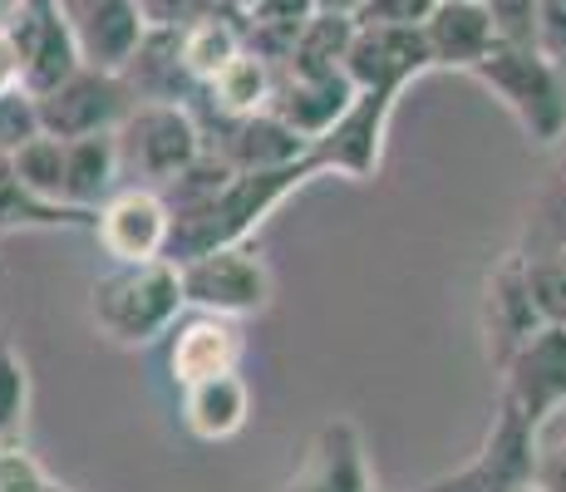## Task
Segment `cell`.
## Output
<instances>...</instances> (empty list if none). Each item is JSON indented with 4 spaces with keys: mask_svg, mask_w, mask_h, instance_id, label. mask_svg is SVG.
<instances>
[{
    "mask_svg": "<svg viewBox=\"0 0 566 492\" xmlns=\"http://www.w3.org/2000/svg\"><path fill=\"white\" fill-rule=\"evenodd\" d=\"M321 178L315 158L306 153L301 163H286V168H266V172H232L207 202L188 207V212L172 217V242H168V261H192L207 257V251L222 247H242L256 237V227L286 202L291 192H301L306 182Z\"/></svg>",
    "mask_w": 566,
    "mask_h": 492,
    "instance_id": "1",
    "label": "cell"
},
{
    "mask_svg": "<svg viewBox=\"0 0 566 492\" xmlns=\"http://www.w3.org/2000/svg\"><path fill=\"white\" fill-rule=\"evenodd\" d=\"M188 315L178 261H138V266H114L90 286V321L104 341L138 349L154 345Z\"/></svg>",
    "mask_w": 566,
    "mask_h": 492,
    "instance_id": "2",
    "label": "cell"
},
{
    "mask_svg": "<svg viewBox=\"0 0 566 492\" xmlns=\"http://www.w3.org/2000/svg\"><path fill=\"white\" fill-rule=\"evenodd\" d=\"M473 80L517 118L527 144H566V64L547 60L537 45H503L497 40V50L478 64Z\"/></svg>",
    "mask_w": 566,
    "mask_h": 492,
    "instance_id": "3",
    "label": "cell"
},
{
    "mask_svg": "<svg viewBox=\"0 0 566 492\" xmlns=\"http://www.w3.org/2000/svg\"><path fill=\"white\" fill-rule=\"evenodd\" d=\"M118 168L124 188H154L163 192L172 178L192 168L207 153L202 124L188 104H138L118 124Z\"/></svg>",
    "mask_w": 566,
    "mask_h": 492,
    "instance_id": "4",
    "label": "cell"
},
{
    "mask_svg": "<svg viewBox=\"0 0 566 492\" xmlns=\"http://www.w3.org/2000/svg\"><path fill=\"white\" fill-rule=\"evenodd\" d=\"M537 463H542V433L513 409L497 399L488 439L453 473L429 478L419 492H527L537 488Z\"/></svg>",
    "mask_w": 566,
    "mask_h": 492,
    "instance_id": "5",
    "label": "cell"
},
{
    "mask_svg": "<svg viewBox=\"0 0 566 492\" xmlns=\"http://www.w3.org/2000/svg\"><path fill=\"white\" fill-rule=\"evenodd\" d=\"M178 271H182L188 311L222 315V321H247V315H261L271 305V271H266V257L252 242L192 257Z\"/></svg>",
    "mask_w": 566,
    "mask_h": 492,
    "instance_id": "6",
    "label": "cell"
},
{
    "mask_svg": "<svg viewBox=\"0 0 566 492\" xmlns=\"http://www.w3.org/2000/svg\"><path fill=\"white\" fill-rule=\"evenodd\" d=\"M40 98V124H45L50 138H94V134H118L128 114L138 108L134 90L124 84V74L114 70H74L64 84H54L50 94H35Z\"/></svg>",
    "mask_w": 566,
    "mask_h": 492,
    "instance_id": "7",
    "label": "cell"
},
{
    "mask_svg": "<svg viewBox=\"0 0 566 492\" xmlns=\"http://www.w3.org/2000/svg\"><path fill=\"white\" fill-rule=\"evenodd\" d=\"M399 98H405V94L355 90L350 108L335 118L331 134L311 144V158H315V168H321V178H350V182L379 178V163H385V138H389V118H395Z\"/></svg>",
    "mask_w": 566,
    "mask_h": 492,
    "instance_id": "8",
    "label": "cell"
},
{
    "mask_svg": "<svg viewBox=\"0 0 566 492\" xmlns=\"http://www.w3.org/2000/svg\"><path fill=\"white\" fill-rule=\"evenodd\" d=\"M537 331H542V311H537V301H532L527 257L507 251V257H497V266L488 271V281H483V355H488V365L503 375L507 359Z\"/></svg>",
    "mask_w": 566,
    "mask_h": 492,
    "instance_id": "9",
    "label": "cell"
},
{
    "mask_svg": "<svg viewBox=\"0 0 566 492\" xmlns=\"http://www.w3.org/2000/svg\"><path fill=\"white\" fill-rule=\"evenodd\" d=\"M503 404H513L532 429H547L566 409V325H542L503 369Z\"/></svg>",
    "mask_w": 566,
    "mask_h": 492,
    "instance_id": "10",
    "label": "cell"
},
{
    "mask_svg": "<svg viewBox=\"0 0 566 492\" xmlns=\"http://www.w3.org/2000/svg\"><path fill=\"white\" fill-rule=\"evenodd\" d=\"M202 124L207 153L222 158L232 172H266V168H286V163H301L311 153V144L301 134H291L271 108L261 114H242V118H227V114H207V108H192Z\"/></svg>",
    "mask_w": 566,
    "mask_h": 492,
    "instance_id": "11",
    "label": "cell"
},
{
    "mask_svg": "<svg viewBox=\"0 0 566 492\" xmlns=\"http://www.w3.org/2000/svg\"><path fill=\"white\" fill-rule=\"evenodd\" d=\"M99 251L114 266H138V261H163L172 242V212L154 188H118L94 217Z\"/></svg>",
    "mask_w": 566,
    "mask_h": 492,
    "instance_id": "12",
    "label": "cell"
},
{
    "mask_svg": "<svg viewBox=\"0 0 566 492\" xmlns=\"http://www.w3.org/2000/svg\"><path fill=\"white\" fill-rule=\"evenodd\" d=\"M10 40L20 50V70H25L30 94H50L74 70H84V54L70 30V15H64V0H25L15 25H10Z\"/></svg>",
    "mask_w": 566,
    "mask_h": 492,
    "instance_id": "13",
    "label": "cell"
},
{
    "mask_svg": "<svg viewBox=\"0 0 566 492\" xmlns=\"http://www.w3.org/2000/svg\"><path fill=\"white\" fill-rule=\"evenodd\" d=\"M276 492H375L365 433L355 419H325L301 458V468Z\"/></svg>",
    "mask_w": 566,
    "mask_h": 492,
    "instance_id": "14",
    "label": "cell"
},
{
    "mask_svg": "<svg viewBox=\"0 0 566 492\" xmlns=\"http://www.w3.org/2000/svg\"><path fill=\"white\" fill-rule=\"evenodd\" d=\"M247 355V335L237 321H222V315H182L168 331V375L178 389H192L202 379L232 375Z\"/></svg>",
    "mask_w": 566,
    "mask_h": 492,
    "instance_id": "15",
    "label": "cell"
},
{
    "mask_svg": "<svg viewBox=\"0 0 566 492\" xmlns=\"http://www.w3.org/2000/svg\"><path fill=\"white\" fill-rule=\"evenodd\" d=\"M64 15H70V30L80 40L84 64H94V70L124 74V64L134 60L148 35L138 0H64Z\"/></svg>",
    "mask_w": 566,
    "mask_h": 492,
    "instance_id": "16",
    "label": "cell"
},
{
    "mask_svg": "<svg viewBox=\"0 0 566 492\" xmlns=\"http://www.w3.org/2000/svg\"><path fill=\"white\" fill-rule=\"evenodd\" d=\"M429 70L433 64L419 30H389V25H360L350 60H345V74H350L355 90H389V94H405Z\"/></svg>",
    "mask_w": 566,
    "mask_h": 492,
    "instance_id": "17",
    "label": "cell"
},
{
    "mask_svg": "<svg viewBox=\"0 0 566 492\" xmlns=\"http://www.w3.org/2000/svg\"><path fill=\"white\" fill-rule=\"evenodd\" d=\"M419 35H423V50H429L433 70L473 74L478 64L497 50V30H493V15H488L483 0H439Z\"/></svg>",
    "mask_w": 566,
    "mask_h": 492,
    "instance_id": "18",
    "label": "cell"
},
{
    "mask_svg": "<svg viewBox=\"0 0 566 492\" xmlns=\"http://www.w3.org/2000/svg\"><path fill=\"white\" fill-rule=\"evenodd\" d=\"M355 84L350 74H296V70H276V94H271V114L301 134L306 144L325 138L335 128V118L350 108Z\"/></svg>",
    "mask_w": 566,
    "mask_h": 492,
    "instance_id": "19",
    "label": "cell"
},
{
    "mask_svg": "<svg viewBox=\"0 0 566 492\" xmlns=\"http://www.w3.org/2000/svg\"><path fill=\"white\" fill-rule=\"evenodd\" d=\"M124 84L134 90L138 104H198L202 84L182 64L178 30H148L138 54L124 64Z\"/></svg>",
    "mask_w": 566,
    "mask_h": 492,
    "instance_id": "20",
    "label": "cell"
},
{
    "mask_svg": "<svg viewBox=\"0 0 566 492\" xmlns=\"http://www.w3.org/2000/svg\"><path fill=\"white\" fill-rule=\"evenodd\" d=\"M247 419H252V389H247V379L237 369L182 389V423H188L192 439L227 443L247 429Z\"/></svg>",
    "mask_w": 566,
    "mask_h": 492,
    "instance_id": "21",
    "label": "cell"
},
{
    "mask_svg": "<svg viewBox=\"0 0 566 492\" xmlns=\"http://www.w3.org/2000/svg\"><path fill=\"white\" fill-rule=\"evenodd\" d=\"M124 188V168H118V138L94 134L64 144V202L99 212V207Z\"/></svg>",
    "mask_w": 566,
    "mask_h": 492,
    "instance_id": "22",
    "label": "cell"
},
{
    "mask_svg": "<svg viewBox=\"0 0 566 492\" xmlns=\"http://www.w3.org/2000/svg\"><path fill=\"white\" fill-rule=\"evenodd\" d=\"M271 94H276V64H266L261 54L242 50L212 84H207L202 98L192 108L242 118V114H261V108H271Z\"/></svg>",
    "mask_w": 566,
    "mask_h": 492,
    "instance_id": "23",
    "label": "cell"
},
{
    "mask_svg": "<svg viewBox=\"0 0 566 492\" xmlns=\"http://www.w3.org/2000/svg\"><path fill=\"white\" fill-rule=\"evenodd\" d=\"M178 45H182V64L188 74L202 84H212L237 54L247 50L242 40V10H212V15H198L192 25L178 30Z\"/></svg>",
    "mask_w": 566,
    "mask_h": 492,
    "instance_id": "24",
    "label": "cell"
},
{
    "mask_svg": "<svg viewBox=\"0 0 566 492\" xmlns=\"http://www.w3.org/2000/svg\"><path fill=\"white\" fill-rule=\"evenodd\" d=\"M94 217L99 212L35 197L15 178L10 158H0V237L6 232H54V227H84V232H94Z\"/></svg>",
    "mask_w": 566,
    "mask_h": 492,
    "instance_id": "25",
    "label": "cell"
},
{
    "mask_svg": "<svg viewBox=\"0 0 566 492\" xmlns=\"http://www.w3.org/2000/svg\"><path fill=\"white\" fill-rule=\"evenodd\" d=\"M355 30L360 20L355 15H331V10H315L311 25L301 30L296 50L281 70H296V74H340L345 60H350V45H355Z\"/></svg>",
    "mask_w": 566,
    "mask_h": 492,
    "instance_id": "26",
    "label": "cell"
},
{
    "mask_svg": "<svg viewBox=\"0 0 566 492\" xmlns=\"http://www.w3.org/2000/svg\"><path fill=\"white\" fill-rule=\"evenodd\" d=\"M527 261H542V257H562L566 251V144L552 163L547 182H542L537 202H532V217H527V242L517 247Z\"/></svg>",
    "mask_w": 566,
    "mask_h": 492,
    "instance_id": "27",
    "label": "cell"
},
{
    "mask_svg": "<svg viewBox=\"0 0 566 492\" xmlns=\"http://www.w3.org/2000/svg\"><path fill=\"white\" fill-rule=\"evenodd\" d=\"M10 168L35 197L64 202V138H50V134L30 138L20 153H10Z\"/></svg>",
    "mask_w": 566,
    "mask_h": 492,
    "instance_id": "28",
    "label": "cell"
},
{
    "mask_svg": "<svg viewBox=\"0 0 566 492\" xmlns=\"http://www.w3.org/2000/svg\"><path fill=\"white\" fill-rule=\"evenodd\" d=\"M25 414H30V365L0 335V439L15 443V433L25 429Z\"/></svg>",
    "mask_w": 566,
    "mask_h": 492,
    "instance_id": "29",
    "label": "cell"
},
{
    "mask_svg": "<svg viewBox=\"0 0 566 492\" xmlns=\"http://www.w3.org/2000/svg\"><path fill=\"white\" fill-rule=\"evenodd\" d=\"M45 134V124H40V98L20 84V90L0 94V158H10V153H20L30 144V138Z\"/></svg>",
    "mask_w": 566,
    "mask_h": 492,
    "instance_id": "30",
    "label": "cell"
},
{
    "mask_svg": "<svg viewBox=\"0 0 566 492\" xmlns=\"http://www.w3.org/2000/svg\"><path fill=\"white\" fill-rule=\"evenodd\" d=\"M527 276H532V301L542 311V325H566V261L562 257L527 261Z\"/></svg>",
    "mask_w": 566,
    "mask_h": 492,
    "instance_id": "31",
    "label": "cell"
},
{
    "mask_svg": "<svg viewBox=\"0 0 566 492\" xmlns=\"http://www.w3.org/2000/svg\"><path fill=\"white\" fill-rule=\"evenodd\" d=\"M0 492H64V488L35 463V453H25L20 443H6V453H0Z\"/></svg>",
    "mask_w": 566,
    "mask_h": 492,
    "instance_id": "32",
    "label": "cell"
},
{
    "mask_svg": "<svg viewBox=\"0 0 566 492\" xmlns=\"http://www.w3.org/2000/svg\"><path fill=\"white\" fill-rule=\"evenodd\" d=\"M503 45H537V0H483Z\"/></svg>",
    "mask_w": 566,
    "mask_h": 492,
    "instance_id": "33",
    "label": "cell"
},
{
    "mask_svg": "<svg viewBox=\"0 0 566 492\" xmlns=\"http://www.w3.org/2000/svg\"><path fill=\"white\" fill-rule=\"evenodd\" d=\"M439 0H365L360 25H389V30H423V20L433 15Z\"/></svg>",
    "mask_w": 566,
    "mask_h": 492,
    "instance_id": "34",
    "label": "cell"
},
{
    "mask_svg": "<svg viewBox=\"0 0 566 492\" xmlns=\"http://www.w3.org/2000/svg\"><path fill=\"white\" fill-rule=\"evenodd\" d=\"M148 30H182L198 15H212V0H138Z\"/></svg>",
    "mask_w": 566,
    "mask_h": 492,
    "instance_id": "35",
    "label": "cell"
},
{
    "mask_svg": "<svg viewBox=\"0 0 566 492\" xmlns=\"http://www.w3.org/2000/svg\"><path fill=\"white\" fill-rule=\"evenodd\" d=\"M537 50L566 64V0H537Z\"/></svg>",
    "mask_w": 566,
    "mask_h": 492,
    "instance_id": "36",
    "label": "cell"
},
{
    "mask_svg": "<svg viewBox=\"0 0 566 492\" xmlns=\"http://www.w3.org/2000/svg\"><path fill=\"white\" fill-rule=\"evenodd\" d=\"M537 488H542V492H566V439H557V443H542Z\"/></svg>",
    "mask_w": 566,
    "mask_h": 492,
    "instance_id": "37",
    "label": "cell"
},
{
    "mask_svg": "<svg viewBox=\"0 0 566 492\" xmlns=\"http://www.w3.org/2000/svg\"><path fill=\"white\" fill-rule=\"evenodd\" d=\"M20 84H25V70H20V50H15V40H10V35H0V94L20 90Z\"/></svg>",
    "mask_w": 566,
    "mask_h": 492,
    "instance_id": "38",
    "label": "cell"
},
{
    "mask_svg": "<svg viewBox=\"0 0 566 492\" xmlns=\"http://www.w3.org/2000/svg\"><path fill=\"white\" fill-rule=\"evenodd\" d=\"M321 10H331V15H360L365 0H315Z\"/></svg>",
    "mask_w": 566,
    "mask_h": 492,
    "instance_id": "39",
    "label": "cell"
},
{
    "mask_svg": "<svg viewBox=\"0 0 566 492\" xmlns=\"http://www.w3.org/2000/svg\"><path fill=\"white\" fill-rule=\"evenodd\" d=\"M20 6H25V0H0V35H10V25H15Z\"/></svg>",
    "mask_w": 566,
    "mask_h": 492,
    "instance_id": "40",
    "label": "cell"
},
{
    "mask_svg": "<svg viewBox=\"0 0 566 492\" xmlns=\"http://www.w3.org/2000/svg\"><path fill=\"white\" fill-rule=\"evenodd\" d=\"M0 453H6V439H0Z\"/></svg>",
    "mask_w": 566,
    "mask_h": 492,
    "instance_id": "41",
    "label": "cell"
},
{
    "mask_svg": "<svg viewBox=\"0 0 566 492\" xmlns=\"http://www.w3.org/2000/svg\"><path fill=\"white\" fill-rule=\"evenodd\" d=\"M527 492H542V488H527Z\"/></svg>",
    "mask_w": 566,
    "mask_h": 492,
    "instance_id": "42",
    "label": "cell"
},
{
    "mask_svg": "<svg viewBox=\"0 0 566 492\" xmlns=\"http://www.w3.org/2000/svg\"><path fill=\"white\" fill-rule=\"evenodd\" d=\"M562 261H566V251H562Z\"/></svg>",
    "mask_w": 566,
    "mask_h": 492,
    "instance_id": "43",
    "label": "cell"
},
{
    "mask_svg": "<svg viewBox=\"0 0 566 492\" xmlns=\"http://www.w3.org/2000/svg\"><path fill=\"white\" fill-rule=\"evenodd\" d=\"M0 271H6V266H0Z\"/></svg>",
    "mask_w": 566,
    "mask_h": 492,
    "instance_id": "44",
    "label": "cell"
}]
</instances>
